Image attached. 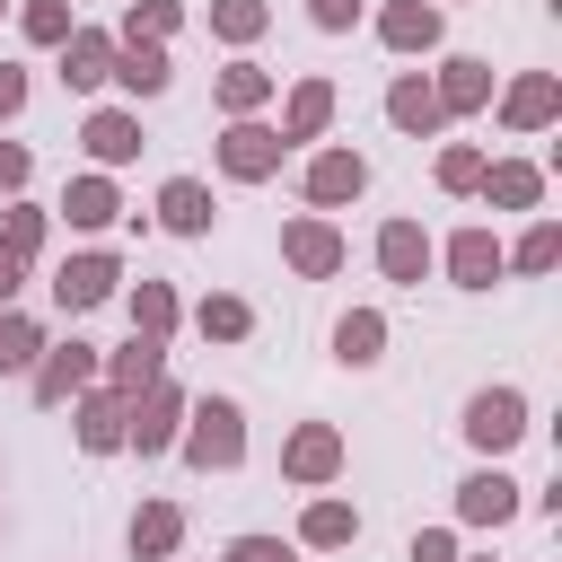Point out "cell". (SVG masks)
<instances>
[{
	"mask_svg": "<svg viewBox=\"0 0 562 562\" xmlns=\"http://www.w3.org/2000/svg\"><path fill=\"white\" fill-rule=\"evenodd\" d=\"M325 123H334V79H299V88H290V114H281V140L299 149V140H316Z\"/></svg>",
	"mask_w": 562,
	"mask_h": 562,
	"instance_id": "cell-19",
	"label": "cell"
},
{
	"mask_svg": "<svg viewBox=\"0 0 562 562\" xmlns=\"http://www.w3.org/2000/svg\"><path fill=\"white\" fill-rule=\"evenodd\" d=\"M167 325H176V290L167 281H140L132 290V334H158L167 342Z\"/></svg>",
	"mask_w": 562,
	"mask_h": 562,
	"instance_id": "cell-33",
	"label": "cell"
},
{
	"mask_svg": "<svg viewBox=\"0 0 562 562\" xmlns=\"http://www.w3.org/2000/svg\"><path fill=\"white\" fill-rule=\"evenodd\" d=\"M474 193H492L501 211H527V202L544 193V176H536V167H518V158H501V167H483V184H474Z\"/></svg>",
	"mask_w": 562,
	"mask_h": 562,
	"instance_id": "cell-27",
	"label": "cell"
},
{
	"mask_svg": "<svg viewBox=\"0 0 562 562\" xmlns=\"http://www.w3.org/2000/svg\"><path fill=\"white\" fill-rule=\"evenodd\" d=\"M378 263H386V281L413 290V281L430 272V237H422L413 220H386V228H378Z\"/></svg>",
	"mask_w": 562,
	"mask_h": 562,
	"instance_id": "cell-15",
	"label": "cell"
},
{
	"mask_svg": "<svg viewBox=\"0 0 562 562\" xmlns=\"http://www.w3.org/2000/svg\"><path fill=\"white\" fill-rule=\"evenodd\" d=\"M193 325H202L211 342H237L255 316H246V299H202V307H193Z\"/></svg>",
	"mask_w": 562,
	"mask_h": 562,
	"instance_id": "cell-36",
	"label": "cell"
},
{
	"mask_svg": "<svg viewBox=\"0 0 562 562\" xmlns=\"http://www.w3.org/2000/svg\"><path fill=\"white\" fill-rule=\"evenodd\" d=\"M18 105H26V70H18V61H0V123H9Z\"/></svg>",
	"mask_w": 562,
	"mask_h": 562,
	"instance_id": "cell-42",
	"label": "cell"
},
{
	"mask_svg": "<svg viewBox=\"0 0 562 562\" xmlns=\"http://www.w3.org/2000/svg\"><path fill=\"white\" fill-rule=\"evenodd\" d=\"M281 149H290V140H281L272 123H246V114H237V123L220 132V167H228L237 184H263V176L281 167Z\"/></svg>",
	"mask_w": 562,
	"mask_h": 562,
	"instance_id": "cell-4",
	"label": "cell"
},
{
	"mask_svg": "<svg viewBox=\"0 0 562 562\" xmlns=\"http://www.w3.org/2000/svg\"><path fill=\"white\" fill-rule=\"evenodd\" d=\"M553 255H562V228H553V220H536V228L518 237V255H501V263H518V272H553Z\"/></svg>",
	"mask_w": 562,
	"mask_h": 562,
	"instance_id": "cell-35",
	"label": "cell"
},
{
	"mask_svg": "<svg viewBox=\"0 0 562 562\" xmlns=\"http://www.w3.org/2000/svg\"><path fill=\"white\" fill-rule=\"evenodd\" d=\"M149 378H167V342H158V334H132V342L105 360V386H114V395H140Z\"/></svg>",
	"mask_w": 562,
	"mask_h": 562,
	"instance_id": "cell-17",
	"label": "cell"
},
{
	"mask_svg": "<svg viewBox=\"0 0 562 562\" xmlns=\"http://www.w3.org/2000/svg\"><path fill=\"white\" fill-rule=\"evenodd\" d=\"M35 351H44V334H35L18 307H0V378H9V369H35Z\"/></svg>",
	"mask_w": 562,
	"mask_h": 562,
	"instance_id": "cell-34",
	"label": "cell"
},
{
	"mask_svg": "<svg viewBox=\"0 0 562 562\" xmlns=\"http://www.w3.org/2000/svg\"><path fill=\"white\" fill-rule=\"evenodd\" d=\"M457 518H465V527L518 518V483H509V474H465V483H457Z\"/></svg>",
	"mask_w": 562,
	"mask_h": 562,
	"instance_id": "cell-12",
	"label": "cell"
},
{
	"mask_svg": "<svg viewBox=\"0 0 562 562\" xmlns=\"http://www.w3.org/2000/svg\"><path fill=\"white\" fill-rule=\"evenodd\" d=\"M430 97H439V114H474V105H492V70H483L474 53H457V61L430 79Z\"/></svg>",
	"mask_w": 562,
	"mask_h": 562,
	"instance_id": "cell-14",
	"label": "cell"
},
{
	"mask_svg": "<svg viewBox=\"0 0 562 562\" xmlns=\"http://www.w3.org/2000/svg\"><path fill=\"white\" fill-rule=\"evenodd\" d=\"M211 97H220V114H255V105L272 97V70H263V61H228V70L211 79Z\"/></svg>",
	"mask_w": 562,
	"mask_h": 562,
	"instance_id": "cell-24",
	"label": "cell"
},
{
	"mask_svg": "<svg viewBox=\"0 0 562 562\" xmlns=\"http://www.w3.org/2000/svg\"><path fill=\"white\" fill-rule=\"evenodd\" d=\"M413 562H457V536H448V527H422V536H413Z\"/></svg>",
	"mask_w": 562,
	"mask_h": 562,
	"instance_id": "cell-40",
	"label": "cell"
},
{
	"mask_svg": "<svg viewBox=\"0 0 562 562\" xmlns=\"http://www.w3.org/2000/svg\"><path fill=\"white\" fill-rule=\"evenodd\" d=\"M483 562H492V553H483Z\"/></svg>",
	"mask_w": 562,
	"mask_h": 562,
	"instance_id": "cell-45",
	"label": "cell"
},
{
	"mask_svg": "<svg viewBox=\"0 0 562 562\" xmlns=\"http://www.w3.org/2000/svg\"><path fill=\"white\" fill-rule=\"evenodd\" d=\"M114 281H123V263H114V255H70V263L53 272V299L79 316V307H105V299H114Z\"/></svg>",
	"mask_w": 562,
	"mask_h": 562,
	"instance_id": "cell-9",
	"label": "cell"
},
{
	"mask_svg": "<svg viewBox=\"0 0 562 562\" xmlns=\"http://www.w3.org/2000/svg\"><path fill=\"white\" fill-rule=\"evenodd\" d=\"M465 439H474L483 457L518 448V439H527V404H518V386H483V395L465 404Z\"/></svg>",
	"mask_w": 562,
	"mask_h": 562,
	"instance_id": "cell-3",
	"label": "cell"
},
{
	"mask_svg": "<svg viewBox=\"0 0 562 562\" xmlns=\"http://www.w3.org/2000/svg\"><path fill=\"white\" fill-rule=\"evenodd\" d=\"M299 536H307V544H351V536H360V518H351V501H307Z\"/></svg>",
	"mask_w": 562,
	"mask_h": 562,
	"instance_id": "cell-31",
	"label": "cell"
},
{
	"mask_svg": "<svg viewBox=\"0 0 562 562\" xmlns=\"http://www.w3.org/2000/svg\"><path fill=\"white\" fill-rule=\"evenodd\" d=\"M307 18H316V26H325V35H342V26H351V18H360V0H307Z\"/></svg>",
	"mask_w": 562,
	"mask_h": 562,
	"instance_id": "cell-41",
	"label": "cell"
},
{
	"mask_svg": "<svg viewBox=\"0 0 562 562\" xmlns=\"http://www.w3.org/2000/svg\"><path fill=\"white\" fill-rule=\"evenodd\" d=\"M114 79L132 88V97H158L176 70H167V44H114Z\"/></svg>",
	"mask_w": 562,
	"mask_h": 562,
	"instance_id": "cell-23",
	"label": "cell"
},
{
	"mask_svg": "<svg viewBox=\"0 0 562 562\" xmlns=\"http://www.w3.org/2000/svg\"><path fill=\"white\" fill-rule=\"evenodd\" d=\"M158 220H167L176 237H202V228H211V193H202L193 176H167V184H158Z\"/></svg>",
	"mask_w": 562,
	"mask_h": 562,
	"instance_id": "cell-22",
	"label": "cell"
},
{
	"mask_svg": "<svg viewBox=\"0 0 562 562\" xmlns=\"http://www.w3.org/2000/svg\"><path fill=\"white\" fill-rule=\"evenodd\" d=\"M281 474H290V483H334V474H342V430H334V422H307V430H290V448H281Z\"/></svg>",
	"mask_w": 562,
	"mask_h": 562,
	"instance_id": "cell-6",
	"label": "cell"
},
{
	"mask_svg": "<svg viewBox=\"0 0 562 562\" xmlns=\"http://www.w3.org/2000/svg\"><path fill=\"white\" fill-rule=\"evenodd\" d=\"M88 378H97V351L88 342H44L35 351V404H70Z\"/></svg>",
	"mask_w": 562,
	"mask_h": 562,
	"instance_id": "cell-5",
	"label": "cell"
},
{
	"mask_svg": "<svg viewBox=\"0 0 562 562\" xmlns=\"http://www.w3.org/2000/svg\"><path fill=\"white\" fill-rule=\"evenodd\" d=\"M61 211H70V228H105V220H114L123 202H114V184H105V176H70Z\"/></svg>",
	"mask_w": 562,
	"mask_h": 562,
	"instance_id": "cell-28",
	"label": "cell"
},
{
	"mask_svg": "<svg viewBox=\"0 0 562 562\" xmlns=\"http://www.w3.org/2000/svg\"><path fill=\"white\" fill-rule=\"evenodd\" d=\"M79 448L88 457H105V448H123V422H132V395H114V386H79Z\"/></svg>",
	"mask_w": 562,
	"mask_h": 562,
	"instance_id": "cell-10",
	"label": "cell"
},
{
	"mask_svg": "<svg viewBox=\"0 0 562 562\" xmlns=\"http://www.w3.org/2000/svg\"><path fill=\"white\" fill-rule=\"evenodd\" d=\"M35 246H44V211L35 202H9L0 211V263H35Z\"/></svg>",
	"mask_w": 562,
	"mask_h": 562,
	"instance_id": "cell-29",
	"label": "cell"
},
{
	"mask_svg": "<svg viewBox=\"0 0 562 562\" xmlns=\"http://www.w3.org/2000/svg\"><path fill=\"white\" fill-rule=\"evenodd\" d=\"M386 123H395V132H439L448 114H439L430 79H395V88H386Z\"/></svg>",
	"mask_w": 562,
	"mask_h": 562,
	"instance_id": "cell-25",
	"label": "cell"
},
{
	"mask_svg": "<svg viewBox=\"0 0 562 562\" xmlns=\"http://www.w3.org/2000/svg\"><path fill=\"white\" fill-rule=\"evenodd\" d=\"M448 272H457V290H492V281H501L492 228H457V237H448Z\"/></svg>",
	"mask_w": 562,
	"mask_h": 562,
	"instance_id": "cell-16",
	"label": "cell"
},
{
	"mask_svg": "<svg viewBox=\"0 0 562 562\" xmlns=\"http://www.w3.org/2000/svg\"><path fill=\"white\" fill-rule=\"evenodd\" d=\"M105 79H114V44L88 35V26H70L61 35V88H105Z\"/></svg>",
	"mask_w": 562,
	"mask_h": 562,
	"instance_id": "cell-13",
	"label": "cell"
},
{
	"mask_svg": "<svg viewBox=\"0 0 562 562\" xmlns=\"http://www.w3.org/2000/svg\"><path fill=\"white\" fill-rule=\"evenodd\" d=\"M553 105H562V88H553V70H527L509 97H501V114L518 123V132H544L553 123Z\"/></svg>",
	"mask_w": 562,
	"mask_h": 562,
	"instance_id": "cell-21",
	"label": "cell"
},
{
	"mask_svg": "<svg viewBox=\"0 0 562 562\" xmlns=\"http://www.w3.org/2000/svg\"><path fill=\"white\" fill-rule=\"evenodd\" d=\"M176 18H184L176 0H132V9H123V44H167Z\"/></svg>",
	"mask_w": 562,
	"mask_h": 562,
	"instance_id": "cell-30",
	"label": "cell"
},
{
	"mask_svg": "<svg viewBox=\"0 0 562 562\" xmlns=\"http://www.w3.org/2000/svg\"><path fill=\"white\" fill-rule=\"evenodd\" d=\"M176 430H184V386H167V378H149V386L132 395V422H123V448H140V457H158V448H176Z\"/></svg>",
	"mask_w": 562,
	"mask_h": 562,
	"instance_id": "cell-2",
	"label": "cell"
},
{
	"mask_svg": "<svg viewBox=\"0 0 562 562\" xmlns=\"http://www.w3.org/2000/svg\"><path fill=\"white\" fill-rule=\"evenodd\" d=\"M281 263L307 272V281L342 272V237H334V220H290V228H281Z\"/></svg>",
	"mask_w": 562,
	"mask_h": 562,
	"instance_id": "cell-8",
	"label": "cell"
},
{
	"mask_svg": "<svg viewBox=\"0 0 562 562\" xmlns=\"http://www.w3.org/2000/svg\"><path fill=\"white\" fill-rule=\"evenodd\" d=\"M35 176V158H26V140H0V193H18Z\"/></svg>",
	"mask_w": 562,
	"mask_h": 562,
	"instance_id": "cell-39",
	"label": "cell"
},
{
	"mask_svg": "<svg viewBox=\"0 0 562 562\" xmlns=\"http://www.w3.org/2000/svg\"><path fill=\"white\" fill-rule=\"evenodd\" d=\"M378 351H386V316H378V307H351V316L334 325V360H351V369H369Z\"/></svg>",
	"mask_w": 562,
	"mask_h": 562,
	"instance_id": "cell-26",
	"label": "cell"
},
{
	"mask_svg": "<svg viewBox=\"0 0 562 562\" xmlns=\"http://www.w3.org/2000/svg\"><path fill=\"white\" fill-rule=\"evenodd\" d=\"M439 184H448V193H474V184H483V149H465V140L439 149Z\"/></svg>",
	"mask_w": 562,
	"mask_h": 562,
	"instance_id": "cell-37",
	"label": "cell"
},
{
	"mask_svg": "<svg viewBox=\"0 0 562 562\" xmlns=\"http://www.w3.org/2000/svg\"><path fill=\"white\" fill-rule=\"evenodd\" d=\"M176 544H184V509H176V501H140V509H132V553H140V562H167Z\"/></svg>",
	"mask_w": 562,
	"mask_h": 562,
	"instance_id": "cell-18",
	"label": "cell"
},
{
	"mask_svg": "<svg viewBox=\"0 0 562 562\" xmlns=\"http://www.w3.org/2000/svg\"><path fill=\"white\" fill-rule=\"evenodd\" d=\"M272 26V9L263 0H211V35H228V44H255Z\"/></svg>",
	"mask_w": 562,
	"mask_h": 562,
	"instance_id": "cell-32",
	"label": "cell"
},
{
	"mask_svg": "<svg viewBox=\"0 0 562 562\" xmlns=\"http://www.w3.org/2000/svg\"><path fill=\"white\" fill-rule=\"evenodd\" d=\"M360 184H369V158H360V149H316V158H307V202H316V211L360 202Z\"/></svg>",
	"mask_w": 562,
	"mask_h": 562,
	"instance_id": "cell-7",
	"label": "cell"
},
{
	"mask_svg": "<svg viewBox=\"0 0 562 562\" xmlns=\"http://www.w3.org/2000/svg\"><path fill=\"white\" fill-rule=\"evenodd\" d=\"M9 299H18V263H0V307H9Z\"/></svg>",
	"mask_w": 562,
	"mask_h": 562,
	"instance_id": "cell-44",
	"label": "cell"
},
{
	"mask_svg": "<svg viewBox=\"0 0 562 562\" xmlns=\"http://www.w3.org/2000/svg\"><path fill=\"white\" fill-rule=\"evenodd\" d=\"M228 562H290V553H281L272 536H237V544H228Z\"/></svg>",
	"mask_w": 562,
	"mask_h": 562,
	"instance_id": "cell-43",
	"label": "cell"
},
{
	"mask_svg": "<svg viewBox=\"0 0 562 562\" xmlns=\"http://www.w3.org/2000/svg\"><path fill=\"white\" fill-rule=\"evenodd\" d=\"M79 140H88V158H97V167H132V158H140V114H123V105H97Z\"/></svg>",
	"mask_w": 562,
	"mask_h": 562,
	"instance_id": "cell-11",
	"label": "cell"
},
{
	"mask_svg": "<svg viewBox=\"0 0 562 562\" xmlns=\"http://www.w3.org/2000/svg\"><path fill=\"white\" fill-rule=\"evenodd\" d=\"M378 35H386L395 53H430V44H439V9H430V0H395V9L378 18Z\"/></svg>",
	"mask_w": 562,
	"mask_h": 562,
	"instance_id": "cell-20",
	"label": "cell"
},
{
	"mask_svg": "<svg viewBox=\"0 0 562 562\" xmlns=\"http://www.w3.org/2000/svg\"><path fill=\"white\" fill-rule=\"evenodd\" d=\"M176 448H184L202 474H228V465L246 457V413H237L228 395H202V404H184V430H176Z\"/></svg>",
	"mask_w": 562,
	"mask_h": 562,
	"instance_id": "cell-1",
	"label": "cell"
},
{
	"mask_svg": "<svg viewBox=\"0 0 562 562\" xmlns=\"http://www.w3.org/2000/svg\"><path fill=\"white\" fill-rule=\"evenodd\" d=\"M26 35H35V44H61V35H70V9H61V0H26Z\"/></svg>",
	"mask_w": 562,
	"mask_h": 562,
	"instance_id": "cell-38",
	"label": "cell"
}]
</instances>
